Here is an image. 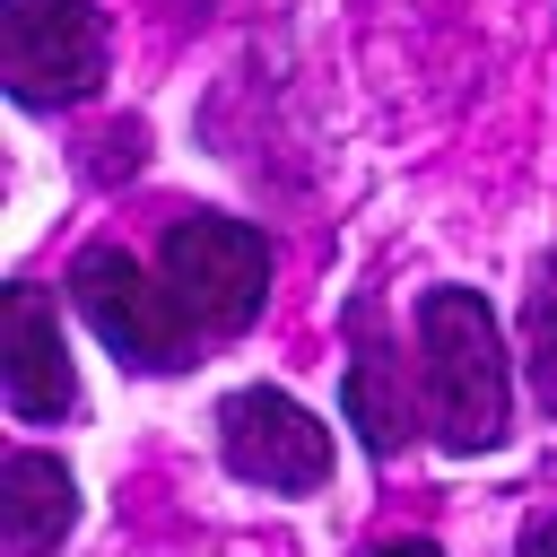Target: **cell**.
Wrapping results in <instances>:
<instances>
[{
	"label": "cell",
	"mask_w": 557,
	"mask_h": 557,
	"mask_svg": "<svg viewBox=\"0 0 557 557\" xmlns=\"http://www.w3.org/2000/svg\"><path fill=\"white\" fill-rule=\"evenodd\" d=\"M418 374H426V426L444 453H487L505 435V348H496V313L470 287H426Z\"/></svg>",
	"instance_id": "obj_1"
},
{
	"label": "cell",
	"mask_w": 557,
	"mask_h": 557,
	"mask_svg": "<svg viewBox=\"0 0 557 557\" xmlns=\"http://www.w3.org/2000/svg\"><path fill=\"white\" fill-rule=\"evenodd\" d=\"M104 17L87 0H9L0 9V70L17 104H78L104 78Z\"/></svg>",
	"instance_id": "obj_2"
},
{
	"label": "cell",
	"mask_w": 557,
	"mask_h": 557,
	"mask_svg": "<svg viewBox=\"0 0 557 557\" xmlns=\"http://www.w3.org/2000/svg\"><path fill=\"white\" fill-rule=\"evenodd\" d=\"M165 287H174L183 322L244 331L261 313V296H270V252H261V235L244 218H209L200 209V218H183L165 235Z\"/></svg>",
	"instance_id": "obj_3"
},
{
	"label": "cell",
	"mask_w": 557,
	"mask_h": 557,
	"mask_svg": "<svg viewBox=\"0 0 557 557\" xmlns=\"http://www.w3.org/2000/svg\"><path fill=\"white\" fill-rule=\"evenodd\" d=\"M218 444H226L235 479L278 487V496H313L331 479V426L313 409H296L287 392H235L218 409Z\"/></svg>",
	"instance_id": "obj_4"
},
{
	"label": "cell",
	"mask_w": 557,
	"mask_h": 557,
	"mask_svg": "<svg viewBox=\"0 0 557 557\" xmlns=\"http://www.w3.org/2000/svg\"><path fill=\"white\" fill-rule=\"evenodd\" d=\"M70 287H78V313L96 322V339L122 357V366H183V305H174V287H157L131 252H87L78 270H70Z\"/></svg>",
	"instance_id": "obj_5"
},
{
	"label": "cell",
	"mask_w": 557,
	"mask_h": 557,
	"mask_svg": "<svg viewBox=\"0 0 557 557\" xmlns=\"http://www.w3.org/2000/svg\"><path fill=\"white\" fill-rule=\"evenodd\" d=\"M0 392L17 418H61L78 400V374H70V348H61L44 287H9V305H0Z\"/></svg>",
	"instance_id": "obj_6"
},
{
	"label": "cell",
	"mask_w": 557,
	"mask_h": 557,
	"mask_svg": "<svg viewBox=\"0 0 557 557\" xmlns=\"http://www.w3.org/2000/svg\"><path fill=\"white\" fill-rule=\"evenodd\" d=\"M70 513H78L70 470H61L52 453H9V496H0V531H9V548H17V557H44V548L70 531Z\"/></svg>",
	"instance_id": "obj_7"
},
{
	"label": "cell",
	"mask_w": 557,
	"mask_h": 557,
	"mask_svg": "<svg viewBox=\"0 0 557 557\" xmlns=\"http://www.w3.org/2000/svg\"><path fill=\"white\" fill-rule=\"evenodd\" d=\"M348 426L374 444V453H400L409 444V392H400V357L392 348H357V366H348Z\"/></svg>",
	"instance_id": "obj_8"
},
{
	"label": "cell",
	"mask_w": 557,
	"mask_h": 557,
	"mask_svg": "<svg viewBox=\"0 0 557 557\" xmlns=\"http://www.w3.org/2000/svg\"><path fill=\"white\" fill-rule=\"evenodd\" d=\"M522 339H531V392H540V409L557 418V252L531 270V296H522Z\"/></svg>",
	"instance_id": "obj_9"
},
{
	"label": "cell",
	"mask_w": 557,
	"mask_h": 557,
	"mask_svg": "<svg viewBox=\"0 0 557 557\" xmlns=\"http://www.w3.org/2000/svg\"><path fill=\"white\" fill-rule=\"evenodd\" d=\"M522 557H557V513H548V522H540V531L522 540Z\"/></svg>",
	"instance_id": "obj_10"
},
{
	"label": "cell",
	"mask_w": 557,
	"mask_h": 557,
	"mask_svg": "<svg viewBox=\"0 0 557 557\" xmlns=\"http://www.w3.org/2000/svg\"><path fill=\"white\" fill-rule=\"evenodd\" d=\"M374 557H444V548H426V540H392V548H374Z\"/></svg>",
	"instance_id": "obj_11"
}]
</instances>
